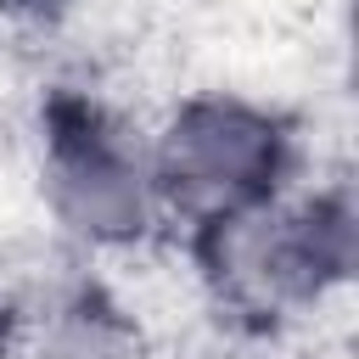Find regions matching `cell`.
Returning <instances> with one entry per match:
<instances>
[{
	"mask_svg": "<svg viewBox=\"0 0 359 359\" xmlns=\"http://www.w3.org/2000/svg\"><path fill=\"white\" fill-rule=\"evenodd\" d=\"M151 174L163 213L196 224L230 208L286 196L297 174V135L280 112L208 90L180 101L168 123L151 135Z\"/></svg>",
	"mask_w": 359,
	"mask_h": 359,
	"instance_id": "obj_3",
	"label": "cell"
},
{
	"mask_svg": "<svg viewBox=\"0 0 359 359\" xmlns=\"http://www.w3.org/2000/svg\"><path fill=\"white\" fill-rule=\"evenodd\" d=\"M17 6H62V0H17Z\"/></svg>",
	"mask_w": 359,
	"mask_h": 359,
	"instance_id": "obj_6",
	"label": "cell"
},
{
	"mask_svg": "<svg viewBox=\"0 0 359 359\" xmlns=\"http://www.w3.org/2000/svg\"><path fill=\"white\" fill-rule=\"evenodd\" d=\"M39 129V191L73 247H135L157 230L163 196L151 140L129 118L95 95L56 90Z\"/></svg>",
	"mask_w": 359,
	"mask_h": 359,
	"instance_id": "obj_2",
	"label": "cell"
},
{
	"mask_svg": "<svg viewBox=\"0 0 359 359\" xmlns=\"http://www.w3.org/2000/svg\"><path fill=\"white\" fill-rule=\"evenodd\" d=\"M34 359H151V337L146 325L101 286V280H79L28 337Z\"/></svg>",
	"mask_w": 359,
	"mask_h": 359,
	"instance_id": "obj_4",
	"label": "cell"
},
{
	"mask_svg": "<svg viewBox=\"0 0 359 359\" xmlns=\"http://www.w3.org/2000/svg\"><path fill=\"white\" fill-rule=\"evenodd\" d=\"M196 275L230 320L247 331H275L309 314L331 286L353 275L359 258V213L348 185H325L314 196H269L252 208H230L191 224Z\"/></svg>",
	"mask_w": 359,
	"mask_h": 359,
	"instance_id": "obj_1",
	"label": "cell"
},
{
	"mask_svg": "<svg viewBox=\"0 0 359 359\" xmlns=\"http://www.w3.org/2000/svg\"><path fill=\"white\" fill-rule=\"evenodd\" d=\"M84 280V269L45 241H17L0 252V337H34L39 320Z\"/></svg>",
	"mask_w": 359,
	"mask_h": 359,
	"instance_id": "obj_5",
	"label": "cell"
}]
</instances>
